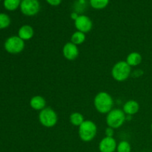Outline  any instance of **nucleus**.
Wrapping results in <instances>:
<instances>
[{"label": "nucleus", "instance_id": "obj_8", "mask_svg": "<svg viewBox=\"0 0 152 152\" xmlns=\"http://www.w3.org/2000/svg\"><path fill=\"white\" fill-rule=\"evenodd\" d=\"M74 25L77 31L86 34L91 31L93 28V22L91 19L86 15H80L74 21Z\"/></svg>", "mask_w": 152, "mask_h": 152}, {"label": "nucleus", "instance_id": "obj_10", "mask_svg": "<svg viewBox=\"0 0 152 152\" xmlns=\"http://www.w3.org/2000/svg\"><path fill=\"white\" fill-rule=\"evenodd\" d=\"M117 143L114 137H105L99 143V150L100 152H114L117 150Z\"/></svg>", "mask_w": 152, "mask_h": 152}, {"label": "nucleus", "instance_id": "obj_5", "mask_svg": "<svg viewBox=\"0 0 152 152\" xmlns=\"http://www.w3.org/2000/svg\"><path fill=\"white\" fill-rule=\"evenodd\" d=\"M39 121L42 126L46 128H52L56 126L58 121V115L51 108H45L39 114Z\"/></svg>", "mask_w": 152, "mask_h": 152}, {"label": "nucleus", "instance_id": "obj_9", "mask_svg": "<svg viewBox=\"0 0 152 152\" xmlns=\"http://www.w3.org/2000/svg\"><path fill=\"white\" fill-rule=\"evenodd\" d=\"M80 50H79L77 45H74L71 42H67L62 48V54L64 57L69 61L75 60L79 56Z\"/></svg>", "mask_w": 152, "mask_h": 152}, {"label": "nucleus", "instance_id": "obj_7", "mask_svg": "<svg viewBox=\"0 0 152 152\" xmlns=\"http://www.w3.org/2000/svg\"><path fill=\"white\" fill-rule=\"evenodd\" d=\"M19 7L25 16H34L39 12L41 5L39 0H22Z\"/></svg>", "mask_w": 152, "mask_h": 152}, {"label": "nucleus", "instance_id": "obj_4", "mask_svg": "<svg viewBox=\"0 0 152 152\" xmlns=\"http://www.w3.org/2000/svg\"><path fill=\"white\" fill-rule=\"evenodd\" d=\"M126 120V114L124 111L119 108L112 109L107 114L106 123L108 127L113 129H119L124 124Z\"/></svg>", "mask_w": 152, "mask_h": 152}, {"label": "nucleus", "instance_id": "obj_21", "mask_svg": "<svg viewBox=\"0 0 152 152\" xmlns=\"http://www.w3.org/2000/svg\"><path fill=\"white\" fill-rule=\"evenodd\" d=\"M45 1H47L48 4H49L50 5L56 7V6L59 5V4H61L62 0H45Z\"/></svg>", "mask_w": 152, "mask_h": 152}, {"label": "nucleus", "instance_id": "obj_1", "mask_svg": "<svg viewBox=\"0 0 152 152\" xmlns=\"http://www.w3.org/2000/svg\"><path fill=\"white\" fill-rule=\"evenodd\" d=\"M94 104L98 112L100 114H108L112 110L114 100L109 94L101 91L95 96Z\"/></svg>", "mask_w": 152, "mask_h": 152}, {"label": "nucleus", "instance_id": "obj_12", "mask_svg": "<svg viewBox=\"0 0 152 152\" xmlns=\"http://www.w3.org/2000/svg\"><path fill=\"white\" fill-rule=\"evenodd\" d=\"M18 37L22 40H29L34 36V30L32 26L29 25H24L21 27L18 31Z\"/></svg>", "mask_w": 152, "mask_h": 152}, {"label": "nucleus", "instance_id": "obj_22", "mask_svg": "<svg viewBox=\"0 0 152 152\" xmlns=\"http://www.w3.org/2000/svg\"><path fill=\"white\" fill-rule=\"evenodd\" d=\"M105 137H113L114 136V129L112 128L108 127L105 131Z\"/></svg>", "mask_w": 152, "mask_h": 152}, {"label": "nucleus", "instance_id": "obj_16", "mask_svg": "<svg viewBox=\"0 0 152 152\" xmlns=\"http://www.w3.org/2000/svg\"><path fill=\"white\" fill-rule=\"evenodd\" d=\"M70 122L71 124L74 126H78L80 127V125L85 121L84 117L83 114L80 112H73L70 115Z\"/></svg>", "mask_w": 152, "mask_h": 152}, {"label": "nucleus", "instance_id": "obj_13", "mask_svg": "<svg viewBox=\"0 0 152 152\" xmlns=\"http://www.w3.org/2000/svg\"><path fill=\"white\" fill-rule=\"evenodd\" d=\"M30 105L31 108L36 111H42L46 108V100L43 96L37 95L33 96L30 100Z\"/></svg>", "mask_w": 152, "mask_h": 152}, {"label": "nucleus", "instance_id": "obj_15", "mask_svg": "<svg viewBox=\"0 0 152 152\" xmlns=\"http://www.w3.org/2000/svg\"><path fill=\"white\" fill-rule=\"evenodd\" d=\"M86 34L81 32V31H77L71 35V42L76 45H79L83 44L86 41Z\"/></svg>", "mask_w": 152, "mask_h": 152}, {"label": "nucleus", "instance_id": "obj_14", "mask_svg": "<svg viewBox=\"0 0 152 152\" xmlns=\"http://www.w3.org/2000/svg\"><path fill=\"white\" fill-rule=\"evenodd\" d=\"M142 55L138 52H132L128 55L127 58H126V62L131 67L137 66L142 62Z\"/></svg>", "mask_w": 152, "mask_h": 152}, {"label": "nucleus", "instance_id": "obj_6", "mask_svg": "<svg viewBox=\"0 0 152 152\" xmlns=\"http://www.w3.org/2000/svg\"><path fill=\"white\" fill-rule=\"evenodd\" d=\"M4 48L8 53L17 54L25 48V42L17 36H13L7 39L4 42Z\"/></svg>", "mask_w": 152, "mask_h": 152}, {"label": "nucleus", "instance_id": "obj_20", "mask_svg": "<svg viewBox=\"0 0 152 152\" xmlns=\"http://www.w3.org/2000/svg\"><path fill=\"white\" fill-rule=\"evenodd\" d=\"M10 24V18L5 13H0V29L7 28Z\"/></svg>", "mask_w": 152, "mask_h": 152}, {"label": "nucleus", "instance_id": "obj_19", "mask_svg": "<svg viewBox=\"0 0 152 152\" xmlns=\"http://www.w3.org/2000/svg\"><path fill=\"white\" fill-rule=\"evenodd\" d=\"M117 152H131L132 151V146H131V144L126 140L120 141V142L117 144Z\"/></svg>", "mask_w": 152, "mask_h": 152}, {"label": "nucleus", "instance_id": "obj_3", "mask_svg": "<svg viewBox=\"0 0 152 152\" xmlns=\"http://www.w3.org/2000/svg\"><path fill=\"white\" fill-rule=\"evenodd\" d=\"M97 127L91 120H85L79 127V136L83 142L93 140L96 135Z\"/></svg>", "mask_w": 152, "mask_h": 152}, {"label": "nucleus", "instance_id": "obj_2", "mask_svg": "<svg viewBox=\"0 0 152 152\" xmlns=\"http://www.w3.org/2000/svg\"><path fill=\"white\" fill-rule=\"evenodd\" d=\"M132 73V67L126 61H120L114 64L111 69V75L117 82H123L127 80Z\"/></svg>", "mask_w": 152, "mask_h": 152}, {"label": "nucleus", "instance_id": "obj_17", "mask_svg": "<svg viewBox=\"0 0 152 152\" xmlns=\"http://www.w3.org/2000/svg\"><path fill=\"white\" fill-rule=\"evenodd\" d=\"M109 1L110 0H89V4L92 8L102 10L108 5Z\"/></svg>", "mask_w": 152, "mask_h": 152}, {"label": "nucleus", "instance_id": "obj_11", "mask_svg": "<svg viewBox=\"0 0 152 152\" xmlns=\"http://www.w3.org/2000/svg\"><path fill=\"white\" fill-rule=\"evenodd\" d=\"M140 110V105L136 100L131 99V100L127 101L124 104L123 108V111L127 115H134L136 114Z\"/></svg>", "mask_w": 152, "mask_h": 152}, {"label": "nucleus", "instance_id": "obj_18", "mask_svg": "<svg viewBox=\"0 0 152 152\" xmlns=\"http://www.w3.org/2000/svg\"><path fill=\"white\" fill-rule=\"evenodd\" d=\"M22 0H4V7L6 10L13 11L16 10L19 7H20V4Z\"/></svg>", "mask_w": 152, "mask_h": 152}, {"label": "nucleus", "instance_id": "obj_23", "mask_svg": "<svg viewBox=\"0 0 152 152\" xmlns=\"http://www.w3.org/2000/svg\"><path fill=\"white\" fill-rule=\"evenodd\" d=\"M79 16H80V15L77 13V12H72V13H71V19H73L74 21H75L76 19L78 18Z\"/></svg>", "mask_w": 152, "mask_h": 152}, {"label": "nucleus", "instance_id": "obj_24", "mask_svg": "<svg viewBox=\"0 0 152 152\" xmlns=\"http://www.w3.org/2000/svg\"><path fill=\"white\" fill-rule=\"evenodd\" d=\"M151 131H152V123H151Z\"/></svg>", "mask_w": 152, "mask_h": 152}]
</instances>
